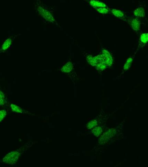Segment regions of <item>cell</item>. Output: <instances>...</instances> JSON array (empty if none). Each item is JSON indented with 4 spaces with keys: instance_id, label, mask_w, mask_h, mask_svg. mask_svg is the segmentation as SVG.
<instances>
[{
    "instance_id": "cell-1",
    "label": "cell",
    "mask_w": 148,
    "mask_h": 167,
    "mask_svg": "<svg viewBox=\"0 0 148 167\" xmlns=\"http://www.w3.org/2000/svg\"><path fill=\"white\" fill-rule=\"evenodd\" d=\"M26 147L27 146H23L16 150L9 152L0 160V163L9 166L16 165L20 157L26 150Z\"/></svg>"
},
{
    "instance_id": "cell-2",
    "label": "cell",
    "mask_w": 148,
    "mask_h": 167,
    "mask_svg": "<svg viewBox=\"0 0 148 167\" xmlns=\"http://www.w3.org/2000/svg\"><path fill=\"white\" fill-rule=\"evenodd\" d=\"M37 11L39 14L46 21L49 22L53 23H56V21L53 18L52 14L50 13L49 11H48L44 7L41 5H37Z\"/></svg>"
},
{
    "instance_id": "cell-3",
    "label": "cell",
    "mask_w": 148,
    "mask_h": 167,
    "mask_svg": "<svg viewBox=\"0 0 148 167\" xmlns=\"http://www.w3.org/2000/svg\"><path fill=\"white\" fill-rule=\"evenodd\" d=\"M18 36V35L10 36L5 39L1 47L0 48V54L5 53L9 50L10 49L12 46L13 41Z\"/></svg>"
},
{
    "instance_id": "cell-4",
    "label": "cell",
    "mask_w": 148,
    "mask_h": 167,
    "mask_svg": "<svg viewBox=\"0 0 148 167\" xmlns=\"http://www.w3.org/2000/svg\"><path fill=\"white\" fill-rule=\"evenodd\" d=\"M10 107L12 112L18 115H23L28 113L27 111H25L24 109L20 107L18 104L14 103H12L10 104Z\"/></svg>"
},
{
    "instance_id": "cell-5",
    "label": "cell",
    "mask_w": 148,
    "mask_h": 167,
    "mask_svg": "<svg viewBox=\"0 0 148 167\" xmlns=\"http://www.w3.org/2000/svg\"><path fill=\"white\" fill-rule=\"evenodd\" d=\"M105 61L106 66H111L113 62V59L110 53L105 50L102 51L101 54Z\"/></svg>"
},
{
    "instance_id": "cell-6",
    "label": "cell",
    "mask_w": 148,
    "mask_h": 167,
    "mask_svg": "<svg viewBox=\"0 0 148 167\" xmlns=\"http://www.w3.org/2000/svg\"><path fill=\"white\" fill-rule=\"evenodd\" d=\"M88 3L92 7L96 9L100 8L107 7L106 4L104 3L102 1H99V0H89Z\"/></svg>"
},
{
    "instance_id": "cell-7",
    "label": "cell",
    "mask_w": 148,
    "mask_h": 167,
    "mask_svg": "<svg viewBox=\"0 0 148 167\" xmlns=\"http://www.w3.org/2000/svg\"><path fill=\"white\" fill-rule=\"evenodd\" d=\"M8 101L7 95L0 89V107H6L8 106Z\"/></svg>"
},
{
    "instance_id": "cell-8",
    "label": "cell",
    "mask_w": 148,
    "mask_h": 167,
    "mask_svg": "<svg viewBox=\"0 0 148 167\" xmlns=\"http://www.w3.org/2000/svg\"><path fill=\"white\" fill-rule=\"evenodd\" d=\"M73 68V63L71 62H68L63 66L61 69V71L65 73H68L72 71Z\"/></svg>"
},
{
    "instance_id": "cell-9",
    "label": "cell",
    "mask_w": 148,
    "mask_h": 167,
    "mask_svg": "<svg viewBox=\"0 0 148 167\" xmlns=\"http://www.w3.org/2000/svg\"><path fill=\"white\" fill-rule=\"evenodd\" d=\"M132 28L135 31H138L140 28V24L137 19H133L131 22Z\"/></svg>"
},
{
    "instance_id": "cell-10",
    "label": "cell",
    "mask_w": 148,
    "mask_h": 167,
    "mask_svg": "<svg viewBox=\"0 0 148 167\" xmlns=\"http://www.w3.org/2000/svg\"><path fill=\"white\" fill-rule=\"evenodd\" d=\"M8 110L5 108L0 109V124L6 119L8 115Z\"/></svg>"
},
{
    "instance_id": "cell-11",
    "label": "cell",
    "mask_w": 148,
    "mask_h": 167,
    "mask_svg": "<svg viewBox=\"0 0 148 167\" xmlns=\"http://www.w3.org/2000/svg\"><path fill=\"white\" fill-rule=\"evenodd\" d=\"M134 14L136 17H144L145 15V10L142 7H139L134 11Z\"/></svg>"
},
{
    "instance_id": "cell-12",
    "label": "cell",
    "mask_w": 148,
    "mask_h": 167,
    "mask_svg": "<svg viewBox=\"0 0 148 167\" xmlns=\"http://www.w3.org/2000/svg\"><path fill=\"white\" fill-rule=\"evenodd\" d=\"M111 12L117 18L122 19V18H123L124 17V14H123V12L120 10L113 9L112 10Z\"/></svg>"
},
{
    "instance_id": "cell-13",
    "label": "cell",
    "mask_w": 148,
    "mask_h": 167,
    "mask_svg": "<svg viewBox=\"0 0 148 167\" xmlns=\"http://www.w3.org/2000/svg\"><path fill=\"white\" fill-rule=\"evenodd\" d=\"M87 62L93 66H95L97 64L95 57H93L92 55H88L86 58Z\"/></svg>"
},
{
    "instance_id": "cell-14",
    "label": "cell",
    "mask_w": 148,
    "mask_h": 167,
    "mask_svg": "<svg viewBox=\"0 0 148 167\" xmlns=\"http://www.w3.org/2000/svg\"><path fill=\"white\" fill-rule=\"evenodd\" d=\"M140 40L143 44H146L148 42V33L142 34L141 35Z\"/></svg>"
},
{
    "instance_id": "cell-15",
    "label": "cell",
    "mask_w": 148,
    "mask_h": 167,
    "mask_svg": "<svg viewBox=\"0 0 148 167\" xmlns=\"http://www.w3.org/2000/svg\"><path fill=\"white\" fill-rule=\"evenodd\" d=\"M97 11L99 13L102 14H106L109 12V9L107 7L98 8L97 9Z\"/></svg>"
},
{
    "instance_id": "cell-16",
    "label": "cell",
    "mask_w": 148,
    "mask_h": 167,
    "mask_svg": "<svg viewBox=\"0 0 148 167\" xmlns=\"http://www.w3.org/2000/svg\"><path fill=\"white\" fill-rule=\"evenodd\" d=\"M132 60H133V58L132 57L128 59L126 61V63L124 64V68H123L124 70H127L129 69V67H130L131 64H132Z\"/></svg>"
},
{
    "instance_id": "cell-17",
    "label": "cell",
    "mask_w": 148,
    "mask_h": 167,
    "mask_svg": "<svg viewBox=\"0 0 148 167\" xmlns=\"http://www.w3.org/2000/svg\"><path fill=\"white\" fill-rule=\"evenodd\" d=\"M96 69L98 70L102 71L106 69V64L101 63H98L95 66Z\"/></svg>"
},
{
    "instance_id": "cell-18",
    "label": "cell",
    "mask_w": 148,
    "mask_h": 167,
    "mask_svg": "<svg viewBox=\"0 0 148 167\" xmlns=\"http://www.w3.org/2000/svg\"><path fill=\"white\" fill-rule=\"evenodd\" d=\"M102 131V130L101 128L97 127V128L94 129L93 130V133H94L96 136H98L101 134Z\"/></svg>"
},
{
    "instance_id": "cell-19",
    "label": "cell",
    "mask_w": 148,
    "mask_h": 167,
    "mask_svg": "<svg viewBox=\"0 0 148 167\" xmlns=\"http://www.w3.org/2000/svg\"><path fill=\"white\" fill-rule=\"evenodd\" d=\"M97 123V122L96 120L92 121H90V122L88 123L87 127H88L89 129L92 128H93L95 127Z\"/></svg>"
}]
</instances>
